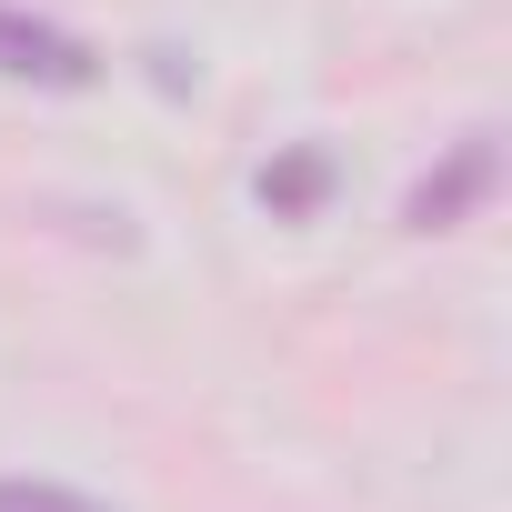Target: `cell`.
<instances>
[{"label": "cell", "instance_id": "3", "mask_svg": "<svg viewBox=\"0 0 512 512\" xmlns=\"http://www.w3.org/2000/svg\"><path fill=\"white\" fill-rule=\"evenodd\" d=\"M322 191H332V151H282V161H262V201H272V221H312L322 211Z\"/></svg>", "mask_w": 512, "mask_h": 512}, {"label": "cell", "instance_id": "1", "mask_svg": "<svg viewBox=\"0 0 512 512\" xmlns=\"http://www.w3.org/2000/svg\"><path fill=\"white\" fill-rule=\"evenodd\" d=\"M492 181H502V141H492V131H462V141H452V161L412 181L402 221H412V231H462V221L492 201Z\"/></svg>", "mask_w": 512, "mask_h": 512}, {"label": "cell", "instance_id": "4", "mask_svg": "<svg viewBox=\"0 0 512 512\" xmlns=\"http://www.w3.org/2000/svg\"><path fill=\"white\" fill-rule=\"evenodd\" d=\"M0 512H101V502L61 492V482H0Z\"/></svg>", "mask_w": 512, "mask_h": 512}, {"label": "cell", "instance_id": "2", "mask_svg": "<svg viewBox=\"0 0 512 512\" xmlns=\"http://www.w3.org/2000/svg\"><path fill=\"white\" fill-rule=\"evenodd\" d=\"M0 71H11V81H41V91H91V81H101V51L71 41L61 21L0 11Z\"/></svg>", "mask_w": 512, "mask_h": 512}]
</instances>
